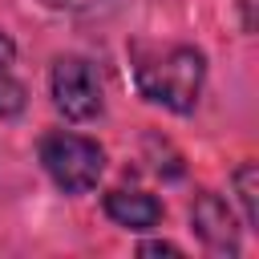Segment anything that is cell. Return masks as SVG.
<instances>
[{
    "label": "cell",
    "instance_id": "10",
    "mask_svg": "<svg viewBox=\"0 0 259 259\" xmlns=\"http://www.w3.org/2000/svg\"><path fill=\"white\" fill-rule=\"evenodd\" d=\"M255 4H259V0H239V16H243V32H255V24H259V20H255Z\"/></svg>",
    "mask_w": 259,
    "mask_h": 259
},
{
    "label": "cell",
    "instance_id": "2",
    "mask_svg": "<svg viewBox=\"0 0 259 259\" xmlns=\"http://www.w3.org/2000/svg\"><path fill=\"white\" fill-rule=\"evenodd\" d=\"M40 166L53 178L57 190L65 194H89L97 186V178L105 174V150L73 130H49L40 138Z\"/></svg>",
    "mask_w": 259,
    "mask_h": 259
},
{
    "label": "cell",
    "instance_id": "7",
    "mask_svg": "<svg viewBox=\"0 0 259 259\" xmlns=\"http://www.w3.org/2000/svg\"><path fill=\"white\" fill-rule=\"evenodd\" d=\"M28 105V89L12 69H0V117H16Z\"/></svg>",
    "mask_w": 259,
    "mask_h": 259
},
{
    "label": "cell",
    "instance_id": "9",
    "mask_svg": "<svg viewBox=\"0 0 259 259\" xmlns=\"http://www.w3.org/2000/svg\"><path fill=\"white\" fill-rule=\"evenodd\" d=\"M16 65V45H12V36L0 28V69H12Z\"/></svg>",
    "mask_w": 259,
    "mask_h": 259
},
{
    "label": "cell",
    "instance_id": "3",
    "mask_svg": "<svg viewBox=\"0 0 259 259\" xmlns=\"http://www.w3.org/2000/svg\"><path fill=\"white\" fill-rule=\"evenodd\" d=\"M49 93H53L57 113L69 121H93L105 105L101 77H97L93 61H85V57H57L49 69Z\"/></svg>",
    "mask_w": 259,
    "mask_h": 259
},
{
    "label": "cell",
    "instance_id": "6",
    "mask_svg": "<svg viewBox=\"0 0 259 259\" xmlns=\"http://www.w3.org/2000/svg\"><path fill=\"white\" fill-rule=\"evenodd\" d=\"M231 186H235V198L243 206V227L259 231V166L255 162H243L231 174Z\"/></svg>",
    "mask_w": 259,
    "mask_h": 259
},
{
    "label": "cell",
    "instance_id": "8",
    "mask_svg": "<svg viewBox=\"0 0 259 259\" xmlns=\"http://www.w3.org/2000/svg\"><path fill=\"white\" fill-rule=\"evenodd\" d=\"M138 255H182V247L178 243H166V239H150V243L138 247Z\"/></svg>",
    "mask_w": 259,
    "mask_h": 259
},
{
    "label": "cell",
    "instance_id": "4",
    "mask_svg": "<svg viewBox=\"0 0 259 259\" xmlns=\"http://www.w3.org/2000/svg\"><path fill=\"white\" fill-rule=\"evenodd\" d=\"M190 231L198 235V243H202L210 255H239V251H243L239 219H235L231 202L219 198L214 190L194 194V202H190Z\"/></svg>",
    "mask_w": 259,
    "mask_h": 259
},
{
    "label": "cell",
    "instance_id": "11",
    "mask_svg": "<svg viewBox=\"0 0 259 259\" xmlns=\"http://www.w3.org/2000/svg\"><path fill=\"white\" fill-rule=\"evenodd\" d=\"M49 8H61V12H81V8H93L97 0H40Z\"/></svg>",
    "mask_w": 259,
    "mask_h": 259
},
{
    "label": "cell",
    "instance_id": "1",
    "mask_svg": "<svg viewBox=\"0 0 259 259\" xmlns=\"http://www.w3.org/2000/svg\"><path fill=\"white\" fill-rule=\"evenodd\" d=\"M134 81L150 105H162L170 113H190L206 85V53L194 45L146 49V53H138Z\"/></svg>",
    "mask_w": 259,
    "mask_h": 259
},
{
    "label": "cell",
    "instance_id": "5",
    "mask_svg": "<svg viewBox=\"0 0 259 259\" xmlns=\"http://www.w3.org/2000/svg\"><path fill=\"white\" fill-rule=\"evenodd\" d=\"M101 206H105V214H109L117 227H125V231H150V227L162 223V202H158L154 194H146V190H125V186H117V190H109V194L101 198Z\"/></svg>",
    "mask_w": 259,
    "mask_h": 259
}]
</instances>
